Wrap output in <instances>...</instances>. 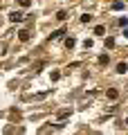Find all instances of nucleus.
I'll return each instance as SVG.
<instances>
[{"mask_svg":"<svg viewBox=\"0 0 128 135\" xmlns=\"http://www.w3.org/2000/svg\"><path fill=\"white\" fill-rule=\"evenodd\" d=\"M112 9H115V11H121V9H124V2H121V0H117V2H112Z\"/></svg>","mask_w":128,"mask_h":135,"instance_id":"obj_2","label":"nucleus"},{"mask_svg":"<svg viewBox=\"0 0 128 135\" xmlns=\"http://www.w3.org/2000/svg\"><path fill=\"white\" fill-rule=\"evenodd\" d=\"M126 70H128V65H126V63H119V65H117V72H126Z\"/></svg>","mask_w":128,"mask_h":135,"instance_id":"obj_3","label":"nucleus"},{"mask_svg":"<svg viewBox=\"0 0 128 135\" xmlns=\"http://www.w3.org/2000/svg\"><path fill=\"white\" fill-rule=\"evenodd\" d=\"M126 124H128V119H126Z\"/></svg>","mask_w":128,"mask_h":135,"instance_id":"obj_8","label":"nucleus"},{"mask_svg":"<svg viewBox=\"0 0 128 135\" xmlns=\"http://www.w3.org/2000/svg\"><path fill=\"white\" fill-rule=\"evenodd\" d=\"M117 95H119L117 90H108V97H110V99H117Z\"/></svg>","mask_w":128,"mask_h":135,"instance_id":"obj_4","label":"nucleus"},{"mask_svg":"<svg viewBox=\"0 0 128 135\" xmlns=\"http://www.w3.org/2000/svg\"><path fill=\"white\" fill-rule=\"evenodd\" d=\"M32 5V0H20V7H29Z\"/></svg>","mask_w":128,"mask_h":135,"instance_id":"obj_6","label":"nucleus"},{"mask_svg":"<svg viewBox=\"0 0 128 135\" xmlns=\"http://www.w3.org/2000/svg\"><path fill=\"white\" fill-rule=\"evenodd\" d=\"M124 34H126V38H128V29H126V32H124Z\"/></svg>","mask_w":128,"mask_h":135,"instance_id":"obj_7","label":"nucleus"},{"mask_svg":"<svg viewBox=\"0 0 128 135\" xmlns=\"http://www.w3.org/2000/svg\"><path fill=\"white\" fill-rule=\"evenodd\" d=\"M9 20L11 23H20V20H23V14H20V11H14V14L9 16Z\"/></svg>","mask_w":128,"mask_h":135,"instance_id":"obj_1","label":"nucleus"},{"mask_svg":"<svg viewBox=\"0 0 128 135\" xmlns=\"http://www.w3.org/2000/svg\"><path fill=\"white\" fill-rule=\"evenodd\" d=\"M29 38V32H20V41H27Z\"/></svg>","mask_w":128,"mask_h":135,"instance_id":"obj_5","label":"nucleus"}]
</instances>
